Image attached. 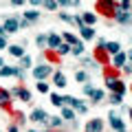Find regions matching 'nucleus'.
<instances>
[{"mask_svg":"<svg viewBox=\"0 0 132 132\" xmlns=\"http://www.w3.org/2000/svg\"><path fill=\"white\" fill-rule=\"evenodd\" d=\"M106 86H108V90H112L114 95H121V97H123V93L128 90V86L123 84L121 79H117V77H108V79H106Z\"/></svg>","mask_w":132,"mask_h":132,"instance_id":"1","label":"nucleus"},{"mask_svg":"<svg viewBox=\"0 0 132 132\" xmlns=\"http://www.w3.org/2000/svg\"><path fill=\"white\" fill-rule=\"evenodd\" d=\"M2 31H5V35H7V33H18L20 31V18H18V15H9V18H5Z\"/></svg>","mask_w":132,"mask_h":132,"instance_id":"2","label":"nucleus"},{"mask_svg":"<svg viewBox=\"0 0 132 132\" xmlns=\"http://www.w3.org/2000/svg\"><path fill=\"white\" fill-rule=\"evenodd\" d=\"M46 75H51V66L48 64H42V66H35V68H33V77L38 81H42Z\"/></svg>","mask_w":132,"mask_h":132,"instance_id":"3","label":"nucleus"},{"mask_svg":"<svg viewBox=\"0 0 132 132\" xmlns=\"http://www.w3.org/2000/svg\"><path fill=\"white\" fill-rule=\"evenodd\" d=\"M110 126H112V130H117V132H126V123L121 121V117L119 114H114V112H110Z\"/></svg>","mask_w":132,"mask_h":132,"instance_id":"4","label":"nucleus"},{"mask_svg":"<svg viewBox=\"0 0 132 132\" xmlns=\"http://www.w3.org/2000/svg\"><path fill=\"white\" fill-rule=\"evenodd\" d=\"M114 20H117L119 24L132 22V11H117V9H114Z\"/></svg>","mask_w":132,"mask_h":132,"instance_id":"5","label":"nucleus"},{"mask_svg":"<svg viewBox=\"0 0 132 132\" xmlns=\"http://www.w3.org/2000/svg\"><path fill=\"white\" fill-rule=\"evenodd\" d=\"M31 121H35V123H46V121H48V114L44 112L42 108H35V110L31 112Z\"/></svg>","mask_w":132,"mask_h":132,"instance_id":"6","label":"nucleus"},{"mask_svg":"<svg viewBox=\"0 0 132 132\" xmlns=\"http://www.w3.org/2000/svg\"><path fill=\"white\" fill-rule=\"evenodd\" d=\"M9 95H13V97H18L20 101H22V104H24V101H31V93H29L27 88H13V90L9 93Z\"/></svg>","mask_w":132,"mask_h":132,"instance_id":"7","label":"nucleus"},{"mask_svg":"<svg viewBox=\"0 0 132 132\" xmlns=\"http://www.w3.org/2000/svg\"><path fill=\"white\" fill-rule=\"evenodd\" d=\"M60 44H62V38L57 35V33H48V35H46V46L48 48H55V51H57Z\"/></svg>","mask_w":132,"mask_h":132,"instance_id":"8","label":"nucleus"},{"mask_svg":"<svg viewBox=\"0 0 132 132\" xmlns=\"http://www.w3.org/2000/svg\"><path fill=\"white\" fill-rule=\"evenodd\" d=\"M104 51L108 53V55H117V53H121V44H119V42H106L104 44Z\"/></svg>","mask_w":132,"mask_h":132,"instance_id":"9","label":"nucleus"},{"mask_svg":"<svg viewBox=\"0 0 132 132\" xmlns=\"http://www.w3.org/2000/svg\"><path fill=\"white\" fill-rule=\"evenodd\" d=\"M95 22H97V15H95L93 11H84V15H81V24H84V27H93Z\"/></svg>","mask_w":132,"mask_h":132,"instance_id":"10","label":"nucleus"},{"mask_svg":"<svg viewBox=\"0 0 132 132\" xmlns=\"http://www.w3.org/2000/svg\"><path fill=\"white\" fill-rule=\"evenodd\" d=\"M101 128H104V121H101V119H93V121H88V126H86V132H101Z\"/></svg>","mask_w":132,"mask_h":132,"instance_id":"11","label":"nucleus"},{"mask_svg":"<svg viewBox=\"0 0 132 132\" xmlns=\"http://www.w3.org/2000/svg\"><path fill=\"white\" fill-rule=\"evenodd\" d=\"M53 84H55L57 88H64V86H68V84H66L64 73H55V75H53Z\"/></svg>","mask_w":132,"mask_h":132,"instance_id":"12","label":"nucleus"},{"mask_svg":"<svg viewBox=\"0 0 132 132\" xmlns=\"http://www.w3.org/2000/svg\"><path fill=\"white\" fill-rule=\"evenodd\" d=\"M9 53L13 57H24V48L20 46V44H13V46H9Z\"/></svg>","mask_w":132,"mask_h":132,"instance_id":"13","label":"nucleus"},{"mask_svg":"<svg viewBox=\"0 0 132 132\" xmlns=\"http://www.w3.org/2000/svg\"><path fill=\"white\" fill-rule=\"evenodd\" d=\"M79 31H81V38H84V40H90V38L95 35L93 27H79Z\"/></svg>","mask_w":132,"mask_h":132,"instance_id":"14","label":"nucleus"},{"mask_svg":"<svg viewBox=\"0 0 132 132\" xmlns=\"http://www.w3.org/2000/svg\"><path fill=\"white\" fill-rule=\"evenodd\" d=\"M112 64L114 66H126V53H117L112 57Z\"/></svg>","mask_w":132,"mask_h":132,"instance_id":"15","label":"nucleus"},{"mask_svg":"<svg viewBox=\"0 0 132 132\" xmlns=\"http://www.w3.org/2000/svg\"><path fill=\"white\" fill-rule=\"evenodd\" d=\"M9 99H11V95L7 93V90L0 88V106H2V108H5V106H9Z\"/></svg>","mask_w":132,"mask_h":132,"instance_id":"16","label":"nucleus"},{"mask_svg":"<svg viewBox=\"0 0 132 132\" xmlns=\"http://www.w3.org/2000/svg\"><path fill=\"white\" fill-rule=\"evenodd\" d=\"M62 119H66V121H73V119H75V110H71V108H62Z\"/></svg>","mask_w":132,"mask_h":132,"instance_id":"17","label":"nucleus"},{"mask_svg":"<svg viewBox=\"0 0 132 132\" xmlns=\"http://www.w3.org/2000/svg\"><path fill=\"white\" fill-rule=\"evenodd\" d=\"M51 104L60 108V106H64V97H62V95H57V93H53V95H51Z\"/></svg>","mask_w":132,"mask_h":132,"instance_id":"18","label":"nucleus"},{"mask_svg":"<svg viewBox=\"0 0 132 132\" xmlns=\"http://www.w3.org/2000/svg\"><path fill=\"white\" fill-rule=\"evenodd\" d=\"M38 18H40V11H35V9H31V11L24 13V20H27V22H33V20H38Z\"/></svg>","mask_w":132,"mask_h":132,"instance_id":"19","label":"nucleus"},{"mask_svg":"<svg viewBox=\"0 0 132 132\" xmlns=\"http://www.w3.org/2000/svg\"><path fill=\"white\" fill-rule=\"evenodd\" d=\"M71 53H73V55H81V53H84V44H81L79 40H77V42L71 46Z\"/></svg>","mask_w":132,"mask_h":132,"instance_id":"20","label":"nucleus"},{"mask_svg":"<svg viewBox=\"0 0 132 132\" xmlns=\"http://www.w3.org/2000/svg\"><path fill=\"white\" fill-rule=\"evenodd\" d=\"M62 121H64V119H62V117H48V126H51V128H55V130H57V128H60L62 126Z\"/></svg>","mask_w":132,"mask_h":132,"instance_id":"21","label":"nucleus"},{"mask_svg":"<svg viewBox=\"0 0 132 132\" xmlns=\"http://www.w3.org/2000/svg\"><path fill=\"white\" fill-rule=\"evenodd\" d=\"M88 97H90V99H93L95 104H97V101H101V99H104V93H101V90H99V88H95V90H93V93H90V95H88Z\"/></svg>","mask_w":132,"mask_h":132,"instance_id":"22","label":"nucleus"},{"mask_svg":"<svg viewBox=\"0 0 132 132\" xmlns=\"http://www.w3.org/2000/svg\"><path fill=\"white\" fill-rule=\"evenodd\" d=\"M66 53H71V44L62 42L60 46H57V55H66Z\"/></svg>","mask_w":132,"mask_h":132,"instance_id":"23","label":"nucleus"},{"mask_svg":"<svg viewBox=\"0 0 132 132\" xmlns=\"http://www.w3.org/2000/svg\"><path fill=\"white\" fill-rule=\"evenodd\" d=\"M27 66H31V57H29V55H24V57H20V68L24 71Z\"/></svg>","mask_w":132,"mask_h":132,"instance_id":"24","label":"nucleus"},{"mask_svg":"<svg viewBox=\"0 0 132 132\" xmlns=\"http://www.w3.org/2000/svg\"><path fill=\"white\" fill-rule=\"evenodd\" d=\"M121 99H123L121 95H114V93H112V95H110V104H112V106H119V104H121Z\"/></svg>","mask_w":132,"mask_h":132,"instance_id":"25","label":"nucleus"},{"mask_svg":"<svg viewBox=\"0 0 132 132\" xmlns=\"http://www.w3.org/2000/svg\"><path fill=\"white\" fill-rule=\"evenodd\" d=\"M75 79H77V81H86V79H88V75H86L84 71H77V73H75Z\"/></svg>","mask_w":132,"mask_h":132,"instance_id":"26","label":"nucleus"},{"mask_svg":"<svg viewBox=\"0 0 132 132\" xmlns=\"http://www.w3.org/2000/svg\"><path fill=\"white\" fill-rule=\"evenodd\" d=\"M60 5H62V7H77L79 2H77V0H62Z\"/></svg>","mask_w":132,"mask_h":132,"instance_id":"27","label":"nucleus"},{"mask_svg":"<svg viewBox=\"0 0 132 132\" xmlns=\"http://www.w3.org/2000/svg\"><path fill=\"white\" fill-rule=\"evenodd\" d=\"M64 40H66V44H71V46H73V44L77 42V40H75V35H73V33H66V35H64Z\"/></svg>","mask_w":132,"mask_h":132,"instance_id":"28","label":"nucleus"},{"mask_svg":"<svg viewBox=\"0 0 132 132\" xmlns=\"http://www.w3.org/2000/svg\"><path fill=\"white\" fill-rule=\"evenodd\" d=\"M44 5V9H48V11H55L57 9V2H51V0H48V2H42Z\"/></svg>","mask_w":132,"mask_h":132,"instance_id":"29","label":"nucleus"},{"mask_svg":"<svg viewBox=\"0 0 132 132\" xmlns=\"http://www.w3.org/2000/svg\"><path fill=\"white\" fill-rule=\"evenodd\" d=\"M35 42H38V46H46V35H38Z\"/></svg>","mask_w":132,"mask_h":132,"instance_id":"30","label":"nucleus"},{"mask_svg":"<svg viewBox=\"0 0 132 132\" xmlns=\"http://www.w3.org/2000/svg\"><path fill=\"white\" fill-rule=\"evenodd\" d=\"M38 90H40V93H46V90H48V84H44V81H40V84H38Z\"/></svg>","mask_w":132,"mask_h":132,"instance_id":"31","label":"nucleus"},{"mask_svg":"<svg viewBox=\"0 0 132 132\" xmlns=\"http://www.w3.org/2000/svg\"><path fill=\"white\" fill-rule=\"evenodd\" d=\"M93 90H95V86H93V84H84V93H86V95H90Z\"/></svg>","mask_w":132,"mask_h":132,"instance_id":"32","label":"nucleus"},{"mask_svg":"<svg viewBox=\"0 0 132 132\" xmlns=\"http://www.w3.org/2000/svg\"><path fill=\"white\" fill-rule=\"evenodd\" d=\"M0 48H7V35H0Z\"/></svg>","mask_w":132,"mask_h":132,"instance_id":"33","label":"nucleus"},{"mask_svg":"<svg viewBox=\"0 0 132 132\" xmlns=\"http://www.w3.org/2000/svg\"><path fill=\"white\" fill-rule=\"evenodd\" d=\"M123 71H126V73H132V66H130V64H126V66H123Z\"/></svg>","mask_w":132,"mask_h":132,"instance_id":"34","label":"nucleus"},{"mask_svg":"<svg viewBox=\"0 0 132 132\" xmlns=\"http://www.w3.org/2000/svg\"><path fill=\"white\" fill-rule=\"evenodd\" d=\"M2 66H5V62H2V57H0V68H2Z\"/></svg>","mask_w":132,"mask_h":132,"instance_id":"35","label":"nucleus"},{"mask_svg":"<svg viewBox=\"0 0 132 132\" xmlns=\"http://www.w3.org/2000/svg\"><path fill=\"white\" fill-rule=\"evenodd\" d=\"M31 132H44V130H31Z\"/></svg>","mask_w":132,"mask_h":132,"instance_id":"36","label":"nucleus"},{"mask_svg":"<svg viewBox=\"0 0 132 132\" xmlns=\"http://www.w3.org/2000/svg\"><path fill=\"white\" fill-rule=\"evenodd\" d=\"M130 119H132V108H130Z\"/></svg>","mask_w":132,"mask_h":132,"instance_id":"37","label":"nucleus"},{"mask_svg":"<svg viewBox=\"0 0 132 132\" xmlns=\"http://www.w3.org/2000/svg\"><path fill=\"white\" fill-rule=\"evenodd\" d=\"M53 132H62V130H53Z\"/></svg>","mask_w":132,"mask_h":132,"instance_id":"38","label":"nucleus"}]
</instances>
